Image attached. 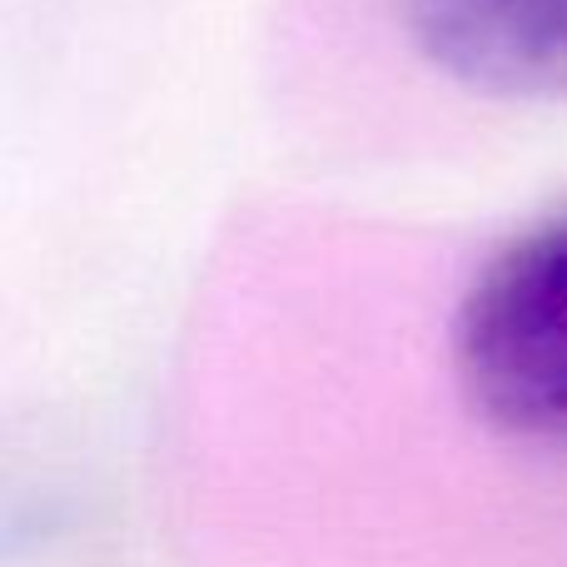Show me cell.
Returning <instances> with one entry per match:
<instances>
[{
  "instance_id": "cell-2",
  "label": "cell",
  "mask_w": 567,
  "mask_h": 567,
  "mask_svg": "<svg viewBox=\"0 0 567 567\" xmlns=\"http://www.w3.org/2000/svg\"><path fill=\"white\" fill-rule=\"evenodd\" d=\"M419 45L503 100H567V0H409Z\"/></svg>"
},
{
  "instance_id": "cell-1",
  "label": "cell",
  "mask_w": 567,
  "mask_h": 567,
  "mask_svg": "<svg viewBox=\"0 0 567 567\" xmlns=\"http://www.w3.org/2000/svg\"><path fill=\"white\" fill-rule=\"evenodd\" d=\"M453 383L488 439L567 468V205L513 235L453 309Z\"/></svg>"
}]
</instances>
